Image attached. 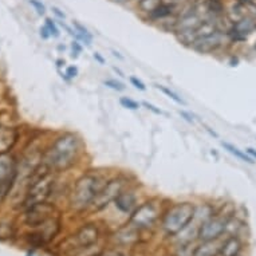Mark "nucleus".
<instances>
[{
	"label": "nucleus",
	"mask_w": 256,
	"mask_h": 256,
	"mask_svg": "<svg viewBox=\"0 0 256 256\" xmlns=\"http://www.w3.org/2000/svg\"><path fill=\"white\" fill-rule=\"evenodd\" d=\"M177 13H178V4H174V3L163 0V3H161L155 11H152L149 15H146L145 18H144V20H146V22L149 23H155V24H159L160 22H163L165 19L177 16Z\"/></svg>",
	"instance_id": "nucleus-12"
},
{
	"label": "nucleus",
	"mask_w": 256,
	"mask_h": 256,
	"mask_svg": "<svg viewBox=\"0 0 256 256\" xmlns=\"http://www.w3.org/2000/svg\"><path fill=\"white\" fill-rule=\"evenodd\" d=\"M103 85H105L106 87L111 88V90H114V91H118V93H121V91H125V88H126L122 82H119V81H117V80H105L103 81Z\"/></svg>",
	"instance_id": "nucleus-23"
},
{
	"label": "nucleus",
	"mask_w": 256,
	"mask_h": 256,
	"mask_svg": "<svg viewBox=\"0 0 256 256\" xmlns=\"http://www.w3.org/2000/svg\"><path fill=\"white\" fill-rule=\"evenodd\" d=\"M161 3H163V0H138L136 3V7H137L138 12L142 15V18H145L146 15L155 11Z\"/></svg>",
	"instance_id": "nucleus-18"
},
{
	"label": "nucleus",
	"mask_w": 256,
	"mask_h": 256,
	"mask_svg": "<svg viewBox=\"0 0 256 256\" xmlns=\"http://www.w3.org/2000/svg\"><path fill=\"white\" fill-rule=\"evenodd\" d=\"M71 49H73V53H71V58H73V59H78L80 54L84 51L82 44H81L78 40H75V39L71 42Z\"/></svg>",
	"instance_id": "nucleus-26"
},
{
	"label": "nucleus",
	"mask_w": 256,
	"mask_h": 256,
	"mask_svg": "<svg viewBox=\"0 0 256 256\" xmlns=\"http://www.w3.org/2000/svg\"><path fill=\"white\" fill-rule=\"evenodd\" d=\"M205 130H207V132L209 133V134H211V136H213V137H216V138L219 137V136H217L216 133H215V132H212V130H211V129L208 128V126H205Z\"/></svg>",
	"instance_id": "nucleus-40"
},
{
	"label": "nucleus",
	"mask_w": 256,
	"mask_h": 256,
	"mask_svg": "<svg viewBox=\"0 0 256 256\" xmlns=\"http://www.w3.org/2000/svg\"><path fill=\"white\" fill-rule=\"evenodd\" d=\"M109 180L105 173L98 171H87L74 181L73 189L69 194L70 207L77 212H84L90 209L94 200L101 193L102 188Z\"/></svg>",
	"instance_id": "nucleus-2"
},
{
	"label": "nucleus",
	"mask_w": 256,
	"mask_h": 256,
	"mask_svg": "<svg viewBox=\"0 0 256 256\" xmlns=\"http://www.w3.org/2000/svg\"><path fill=\"white\" fill-rule=\"evenodd\" d=\"M40 36H42V39L44 40H47L49 38H51V34H50L49 28H47L46 26L40 27Z\"/></svg>",
	"instance_id": "nucleus-33"
},
{
	"label": "nucleus",
	"mask_w": 256,
	"mask_h": 256,
	"mask_svg": "<svg viewBox=\"0 0 256 256\" xmlns=\"http://www.w3.org/2000/svg\"><path fill=\"white\" fill-rule=\"evenodd\" d=\"M129 81H130L132 86H134V87L137 88V90H140V91H146L145 84H144L141 80H138V78H136V77H130Z\"/></svg>",
	"instance_id": "nucleus-28"
},
{
	"label": "nucleus",
	"mask_w": 256,
	"mask_h": 256,
	"mask_svg": "<svg viewBox=\"0 0 256 256\" xmlns=\"http://www.w3.org/2000/svg\"><path fill=\"white\" fill-rule=\"evenodd\" d=\"M66 62H65V59H58L57 61V67L58 69H61V67H65Z\"/></svg>",
	"instance_id": "nucleus-37"
},
{
	"label": "nucleus",
	"mask_w": 256,
	"mask_h": 256,
	"mask_svg": "<svg viewBox=\"0 0 256 256\" xmlns=\"http://www.w3.org/2000/svg\"><path fill=\"white\" fill-rule=\"evenodd\" d=\"M207 19H217L224 16L227 5L223 0H203Z\"/></svg>",
	"instance_id": "nucleus-14"
},
{
	"label": "nucleus",
	"mask_w": 256,
	"mask_h": 256,
	"mask_svg": "<svg viewBox=\"0 0 256 256\" xmlns=\"http://www.w3.org/2000/svg\"><path fill=\"white\" fill-rule=\"evenodd\" d=\"M78 74H80L78 67L69 66V67H66V70H65V73L62 74V78H65L66 81H71V80H74V78H77Z\"/></svg>",
	"instance_id": "nucleus-25"
},
{
	"label": "nucleus",
	"mask_w": 256,
	"mask_h": 256,
	"mask_svg": "<svg viewBox=\"0 0 256 256\" xmlns=\"http://www.w3.org/2000/svg\"><path fill=\"white\" fill-rule=\"evenodd\" d=\"M156 87L159 88V90H160V91H161V93L165 94L167 97L171 98V99H172L173 102H176L177 105H186V102L184 101V99H182V98L180 97L178 94L174 93L173 90H171V88H168V87H167V86H163V85H156Z\"/></svg>",
	"instance_id": "nucleus-20"
},
{
	"label": "nucleus",
	"mask_w": 256,
	"mask_h": 256,
	"mask_svg": "<svg viewBox=\"0 0 256 256\" xmlns=\"http://www.w3.org/2000/svg\"><path fill=\"white\" fill-rule=\"evenodd\" d=\"M225 43H230L228 36L225 32L217 30L211 35L204 36V38H200L196 42H193L189 49L199 54H213L223 49Z\"/></svg>",
	"instance_id": "nucleus-6"
},
{
	"label": "nucleus",
	"mask_w": 256,
	"mask_h": 256,
	"mask_svg": "<svg viewBox=\"0 0 256 256\" xmlns=\"http://www.w3.org/2000/svg\"><path fill=\"white\" fill-rule=\"evenodd\" d=\"M178 114L181 115L182 118L185 119L186 122H189V124H194V119L192 118V114H189L188 111H185V110H178Z\"/></svg>",
	"instance_id": "nucleus-31"
},
{
	"label": "nucleus",
	"mask_w": 256,
	"mask_h": 256,
	"mask_svg": "<svg viewBox=\"0 0 256 256\" xmlns=\"http://www.w3.org/2000/svg\"><path fill=\"white\" fill-rule=\"evenodd\" d=\"M113 70L115 71V73H117V74L119 75V77H121V78H125V75H124V73H122V71L119 70L118 67H113Z\"/></svg>",
	"instance_id": "nucleus-39"
},
{
	"label": "nucleus",
	"mask_w": 256,
	"mask_h": 256,
	"mask_svg": "<svg viewBox=\"0 0 256 256\" xmlns=\"http://www.w3.org/2000/svg\"><path fill=\"white\" fill-rule=\"evenodd\" d=\"M255 32H256V24H255Z\"/></svg>",
	"instance_id": "nucleus-42"
},
{
	"label": "nucleus",
	"mask_w": 256,
	"mask_h": 256,
	"mask_svg": "<svg viewBox=\"0 0 256 256\" xmlns=\"http://www.w3.org/2000/svg\"><path fill=\"white\" fill-rule=\"evenodd\" d=\"M221 243L217 240H209V242H201L200 246H197L194 256H219L220 255Z\"/></svg>",
	"instance_id": "nucleus-17"
},
{
	"label": "nucleus",
	"mask_w": 256,
	"mask_h": 256,
	"mask_svg": "<svg viewBox=\"0 0 256 256\" xmlns=\"http://www.w3.org/2000/svg\"><path fill=\"white\" fill-rule=\"evenodd\" d=\"M101 256H130L128 251H125V250H110V251L105 252V254H102Z\"/></svg>",
	"instance_id": "nucleus-29"
},
{
	"label": "nucleus",
	"mask_w": 256,
	"mask_h": 256,
	"mask_svg": "<svg viewBox=\"0 0 256 256\" xmlns=\"http://www.w3.org/2000/svg\"><path fill=\"white\" fill-rule=\"evenodd\" d=\"M85 152L82 138L73 132L61 133L43 152L44 165H47L54 173L66 172L80 163Z\"/></svg>",
	"instance_id": "nucleus-1"
},
{
	"label": "nucleus",
	"mask_w": 256,
	"mask_h": 256,
	"mask_svg": "<svg viewBox=\"0 0 256 256\" xmlns=\"http://www.w3.org/2000/svg\"><path fill=\"white\" fill-rule=\"evenodd\" d=\"M194 213H196V204L192 201H180L172 204L161 217V227L164 232L171 238H174L192 223Z\"/></svg>",
	"instance_id": "nucleus-3"
},
{
	"label": "nucleus",
	"mask_w": 256,
	"mask_h": 256,
	"mask_svg": "<svg viewBox=\"0 0 256 256\" xmlns=\"http://www.w3.org/2000/svg\"><path fill=\"white\" fill-rule=\"evenodd\" d=\"M142 106H145L148 110H150L152 113H155V114L157 115H161L164 114V111L161 110V109H159V107H156L153 103H149V102H142Z\"/></svg>",
	"instance_id": "nucleus-30"
},
{
	"label": "nucleus",
	"mask_w": 256,
	"mask_h": 256,
	"mask_svg": "<svg viewBox=\"0 0 256 256\" xmlns=\"http://www.w3.org/2000/svg\"><path fill=\"white\" fill-rule=\"evenodd\" d=\"M30 4L35 8L38 15H44V13H46V7H44L43 3L39 1V0H30Z\"/></svg>",
	"instance_id": "nucleus-27"
},
{
	"label": "nucleus",
	"mask_w": 256,
	"mask_h": 256,
	"mask_svg": "<svg viewBox=\"0 0 256 256\" xmlns=\"http://www.w3.org/2000/svg\"><path fill=\"white\" fill-rule=\"evenodd\" d=\"M51 9H53L54 15H55L58 19H61V20H65V19H66V13L63 12L62 9H59L58 7H53Z\"/></svg>",
	"instance_id": "nucleus-32"
},
{
	"label": "nucleus",
	"mask_w": 256,
	"mask_h": 256,
	"mask_svg": "<svg viewBox=\"0 0 256 256\" xmlns=\"http://www.w3.org/2000/svg\"><path fill=\"white\" fill-rule=\"evenodd\" d=\"M98 238H99V231L94 224H86L84 225L81 230L75 232V235L71 238V240L74 242L73 250H80V248L88 247L97 243Z\"/></svg>",
	"instance_id": "nucleus-10"
},
{
	"label": "nucleus",
	"mask_w": 256,
	"mask_h": 256,
	"mask_svg": "<svg viewBox=\"0 0 256 256\" xmlns=\"http://www.w3.org/2000/svg\"><path fill=\"white\" fill-rule=\"evenodd\" d=\"M243 244L239 236H228L225 239V242L221 243L220 256H239Z\"/></svg>",
	"instance_id": "nucleus-15"
},
{
	"label": "nucleus",
	"mask_w": 256,
	"mask_h": 256,
	"mask_svg": "<svg viewBox=\"0 0 256 256\" xmlns=\"http://www.w3.org/2000/svg\"><path fill=\"white\" fill-rule=\"evenodd\" d=\"M138 228L129 223L128 227H124L115 234L114 239L115 242L121 246H130V244L136 243L138 240Z\"/></svg>",
	"instance_id": "nucleus-13"
},
{
	"label": "nucleus",
	"mask_w": 256,
	"mask_h": 256,
	"mask_svg": "<svg viewBox=\"0 0 256 256\" xmlns=\"http://www.w3.org/2000/svg\"><path fill=\"white\" fill-rule=\"evenodd\" d=\"M129 185V177L126 174L118 173L114 176L109 177V180L105 184V186L102 188L101 193L98 194L97 199L94 200V203L91 204L90 209L94 211H102L109 205L110 203L114 201V199L118 196L125 188H128Z\"/></svg>",
	"instance_id": "nucleus-4"
},
{
	"label": "nucleus",
	"mask_w": 256,
	"mask_h": 256,
	"mask_svg": "<svg viewBox=\"0 0 256 256\" xmlns=\"http://www.w3.org/2000/svg\"><path fill=\"white\" fill-rule=\"evenodd\" d=\"M73 27H74V30L78 32L80 35L84 36L85 39H86V43H87V47H90V46H91V40H93V35L90 34V31H88L87 28L85 26H82V24L77 22V20L73 22Z\"/></svg>",
	"instance_id": "nucleus-21"
},
{
	"label": "nucleus",
	"mask_w": 256,
	"mask_h": 256,
	"mask_svg": "<svg viewBox=\"0 0 256 256\" xmlns=\"http://www.w3.org/2000/svg\"><path fill=\"white\" fill-rule=\"evenodd\" d=\"M93 58H94V59H95V61H97L98 63H99V65H105V59H103V58L101 57V54L94 53L93 54Z\"/></svg>",
	"instance_id": "nucleus-35"
},
{
	"label": "nucleus",
	"mask_w": 256,
	"mask_h": 256,
	"mask_svg": "<svg viewBox=\"0 0 256 256\" xmlns=\"http://www.w3.org/2000/svg\"><path fill=\"white\" fill-rule=\"evenodd\" d=\"M114 204V207L118 209L121 213H125V215H128L130 216L134 211H136V208L140 205L138 204V197H137V193H136V190L132 189V188H125L121 193L117 196L113 201Z\"/></svg>",
	"instance_id": "nucleus-11"
},
{
	"label": "nucleus",
	"mask_w": 256,
	"mask_h": 256,
	"mask_svg": "<svg viewBox=\"0 0 256 256\" xmlns=\"http://www.w3.org/2000/svg\"><path fill=\"white\" fill-rule=\"evenodd\" d=\"M59 50H63V51H65V50H66V47H65V46H59Z\"/></svg>",
	"instance_id": "nucleus-41"
},
{
	"label": "nucleus",
	"mask_w": 256,
	"mask_h": 256,
	"mask_svg": "<svg viewBox=\"0 0 256 256\" xmlns=\"http://www.w3.org/2000/svg\"><path fill=\"white\" fill-rule=\"evenodd\" d=\"M246 153L254 160H256V149H254V148H247V149H246Z\"/></svg>",
	"instance_id": "nucleus-36"
},
{
	"label": "nucleus",
	"mask_w": 256,
	"mask_h": 256,
	"mask_svg": "<svg viewBox=\"0 0 256 256\" xmlns=\"http://www.w3.org/2000/svg\"><path fill=\"white\" fill-rule=\"evenodd\" d=\"M231 216H224L217 213L209 220H207L199 231V240L200 242H209V240H217L225 234V225L227 220Z\"/></svg>",
	"instance_id": "nucleus-7"
},
{
	"label": "nucleus",
	"mask_w": 256,
	"mask_h": 256,
	"mask_svg": "<svg viewBox=\"0 0 256 256\" xmlns=\"http://www.w3.org/2000/svg\"><path fill=\"white\" fill-rule=\"evenodd\" d=\"M225 16H227V19L231 23H236L239 20H242L243 18H246V16H248L247 8H246V5L243 3L235 0L234 3L225 9Z\"/></svg>",
	"instance_id": "nucleus-16"
},
{
	"label": "nucleus",
	"mask_w": 256,
	"mask_h": 256,
	"mask_svg": "<svg viewBox=\"0 0 256 256\" xmlns=\"http://www.w3.org/2000/svg\"><path fill=\"white\" fill-rule=\"evenodd\" d=\"M221 146H223V148H224L227 152H230L231 155H234L235 157H238L239 160H242V161H244V163L255 164V161H254V159H252V157H250L247 153H244L243 150L238 149L236 146L231 145V144H228V142H221Z\"/></svg>",
	"instance_id": "nucleus-19"
},
{
	"label": "nucleus",
	"mask_w": 256,
	"mask_h": 256,
	"mask_svg": "<svg viewBox=\"0 0 256 256\" xmlns=\"http://www.w3.org/2000/svg\"><path fill=\"white\" fill-rule=\"evenodd\" d=\"M54 212V207L51 204L44 203L36 204L34 207L28 208L26 213V223L30 227H40L50 220Z\"/></svg>",
	"instance_id": "nucleus-9"
},
{
	"label": "nucleus",
	"mask_w": 256,
	"mask_h": 256,
	"mask_svg": "<svg viewBox=\"0 0 256 256\" xmlns=\"http://www.w3.org/2000/svg\"><path fill=\"white\" fill-rule=\"evenodd\" d=\"M113 3H117V4H121V5H126V4H130V3H136L137 0H111Z\"/></svg>",
	"instance_id": "nucleus-34"
},
{
	"label": "nucleus",
	"mask_w": 256,
	"mask_h": 256,
	"mask_svg": "<svg viewBox=\"0 0 256 256\" xmlns=\"http://www.w3.org/2000/svg\"><path fill=\"white\" fill-rule=\"evenodd\" d=\"M44 26L49 28L50 34L53 38H59L61 36V32H59V28H58L57 23L54 22L51 18H46V23H44Z\"/></svg>",
	"instance_id": "nucleus-24"
},
{
	"label": "nucleus",
	"mask_w": 256,
	"mask_h": 256,
	"mask_svg": "<svg viewBox=\"0 0 256 256\" xmlns=\"http://www.w3.org/2000/svg\"><path fill=\"white\" fill-rule=\"evenodd\" d=\"M111 53H113V55H114L115 58H118V59H121V61H124V57H122V55H121V54H119L118 51H115V50H113Z\"/></svg>",
	"instance_id": "nucleus-38"
},
{
	"label": "nucleus",
	"mask_w": 256,
	"mask_h": 256,
	"mask_svg": "<svg viewBox=\"0 0 256 256\" xmlns=\"http://www.w3.org/2000/svg\"><path fill=\"white\" fill-rule=\"evenodd\" d=\"M160 213L159 203L148 200L136 208V211L129 216V223L138 230H149L159 221Z\"/></svg>",
	"instance_id": "nucleus-5"
},
{
	"label": "nucleus",
	"mask_w": 256,
	"mask_h": 256,
	"mask_svg": "<svg viewBox=\"0 0 256 256\" xmlns=\"http://www.w3.org/2000/svg\"><path fill=\"white\" fill-rule=\"evenodd\" d=\"M119 103L124 107H126V109H129V110H138V109L141 107V105H140L137 101H134V99H132V98L129 97L119 98Z\"/></svg>",
	"instance_id": "nucleus-22"
},
{
	"label": "nucleus",
	"mask_w": 256,
	"mask_h": 256,
	"mask_svg": "<svg viewBox=\"0 0 256 256\" xmlns=\"http://www.w3.org/2000/svg\"><path fill=\"white\" fill-rule=\"evenodd\" d=\"M256 20L251 16H246L242 20L232 23L231 28L227 31V36L230 43H244L247 42L252 32L255 31Z\"/></svg>",
	"instance_id": "nucleus-8"
}]
</instances>
